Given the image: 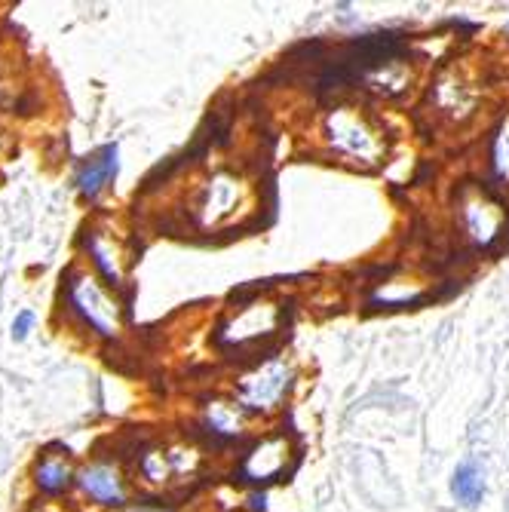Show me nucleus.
<instances>
[{
	"mask_svg": "<svg viewBox=\"0 0 509 512\" xmlns=\"http://www.w3.org/2000/svg\"><path fill=\"white\" fill-rule=\"evenodd\" d=\"M289 387V371L280 362L264 365L255 375H249L243 381V402L252 408H270L276 399H280Z\"/></svg>",
	"mask_w": 509,
	"mask_h": 512,
	"instance_id": "1",
	"label": "nucleus"
},
{
	"mask_svg": "<svg viewBox=\"0 0 509 512\" xmlns=\"http://www.w3.org/2000/svg\"><path fill=\"white\" fill-rule=\"evenodd\" d=\"M114 175H117V145H105L96 157L83 166V172L77 178L80 194L83 197H99V191L108 188V184L114 181Z\"/></svg>",
	"mask_w": 509,
	"mask_h": 512,
	"instance_id": "2",
	"label": "nucleus"
},
{
	"mask_svg": "<svg viewBox=\"0 0 509 512\" xmlns=\"http://www.w3.org/2000/svg\"><path fill=\"white\" fill-rule=\"evenodd\" d=\"M451 494L464 506H479L482 503L485 479H482V470L476 467V463H464V467H457V473L451 479Z\"/></svg>",
	"mask_w": 509,
	"mask_h": 512,
	"instance_id": "3",
	"label": "nucleus"
},
{
	"mask_svg": "<svg viewBox=\"0 0 509 512\" xmlns=\"http://www.w3.org/2000/svg\"><path fill=\"white\" fill-rule=\"evenodd\" d=\"M80 482H83L86 494H89V497H96L99 503H111V506L123 503L120 482H117L114 470H108V467H92V470H86Z\"/></svg>",
	"mask_w": 509,
	"mask_h": 512,
	"instance_id": "4",
	"label": "nucleus"
},
{
	"mask_svg": "<svg viewBox=\"0 0 509 512\" xmlns=\"http://www.w3.org/2000/svg\"><path fill=\"white\" fill-rule=\"evenodd\" d=\"M37 485L46 494H56V491H62L68 485V470L62 467V463L46 460V463H40V470H37Z\"/></svg>",
	"mask_w": 509,
	"mask_h": 512,
	"instance_id": "5",
	"label": "nucleus"
},
{
	"mask_svg": "<svg viewBox=\"0 0 509 512\" xmlns=\"http://www.w3.org/2000/svg\"><path fill=\"white\" fill-rule=\"evenodd\" d=\"M31 325H34V313H31V310H22V313L13 319V341H25L28 332H31Z\"/></svg>",
	"mask_w": 509,
	"mask_h": 512,
	"instance_id": "6",
	"label": "nucleus"
}]
</instances>
